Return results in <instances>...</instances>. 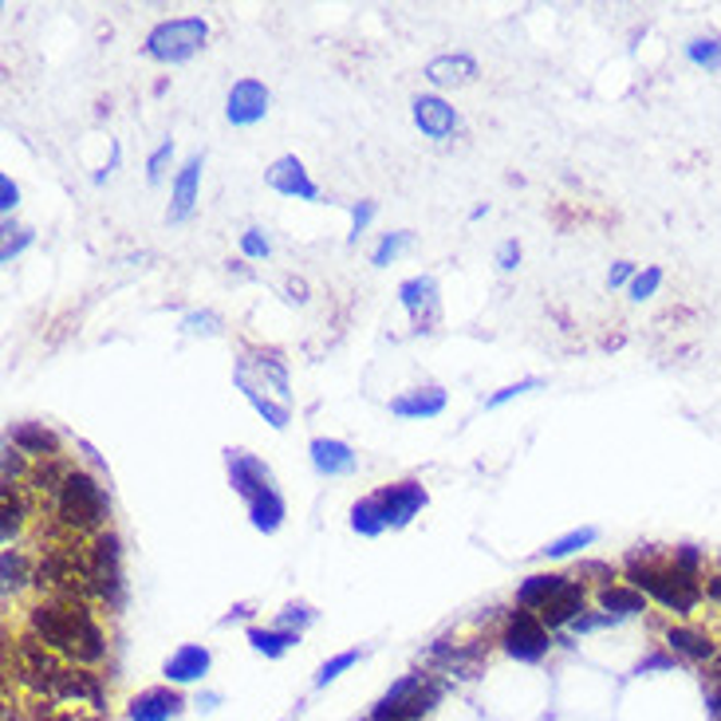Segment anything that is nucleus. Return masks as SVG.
Here are the masks:
<instances>
[{
	"label": "nucleus",
	"instance_id": "nucleus-1",
	"mask_svg": "<svg viewBox=\"0 0 721 721\" xmlns=\"http://www.w3.org/2000/svg\"><path fill=\"white\" fill-rule=\"evenodd\" d=\"M28 635L72 667H95L107 659V631L99 627L95 611L75 599H44L28 608Z\"/></svg>",
	"mask_w": 721,
	"mask_h": 721
},
{
	"label": "nucleus",
	"instance_id": "nucleus-2",
	"mask_svg": "<svg viewBox=\"0 0 721 721\" xmlns=\"http://www.w3.org/2000/svg\"><path fill=\"white\" fill-rule=\"evenodd\" d=\"M623 584H631L635 591L655 599L670 615H694L698 603L706 599L701 576L682 572V567L670 560V552H662V548H655V545H639L623 560Z\"/></svg>",
	"mask_w": 721,
	"mask_h": 721
},
{
	"label": "nucleus",
	"instance_id": "nucleus-3",
	"mask_svg": "<svg viewBox=\"0 0 721 721\" xmlns=\"http://www.w3.org/2000/svg\"><path fill=\"white\" fill-rule=\"evenodd\" d=\"M56 501V525L72 536H99L107 528V516H111V497H107V485L99 481V474H87L75 465L72 474L63 477Z\"/></svg>",
	"mask_w": 721,
	"mask_h": 721
},
{
	"label": "nucleus",
	"instance_id": "nucleus-4",
	"mask_svg": "<svg viewBox=\"0 0 721 721\" xmlns=\"http://www.w3.org/2000/svg\"><path fill=\"white\" fill-rule=\"evenodd\" d=\"M442 698H445L442 682L423 674V670H411L399 682H391L387 694L359 721H426L442 706Z\"/></svg>",
	"mask_w": 721,
	"mask_h": 721
},
{
	"label": "nucleus",
	"instance_id": "nucleus-5",
	"mask_svg": "<svg viewBox=\"0 0 721 721\" xmlns=\"http://www.w3.org/2000/svg\"><path fill=\"white\" fill-rule=\"evenodd\" d=\"M206 44H209L206 16H170V21H158L155 28L146 32L143 56L162 63V68H178V63L194 60L197 52H206Z\"/></svg>",
	"mask_w": 721,
	"mask_h": 721
},
{
	"label": "nucleus",
	"instance_id": "nucleus-6",
	"mask_svg": "<svg viewBox=\"0 0 721 721\" xmlns=\"http://www.w3.org/2000/svg\"><path fill=\"white\" fill-rule=\"evenodd\" d=\"M501 650H505L513 662H525V667H536V662H545L552 655V631L545 627V619L536 615V611H525V608H513L501 623Z\"/></svg>",
	"mask_w": 721,
	"mask_h": 721
},
{
	"label": "nucleus",
	"instance_id": "nucleus-7",
	"mask_svg": "<svg viewBox=\"0 0 721 721\" xmlns=\"http://www.w3.org/2000/svg\"><path fill=\"white\" fill-rule=\"evenodd\" d=\"M91 588L95 599H103L107 608L119 611L126 599V579H123V536L114 528H103L91 536Z\"/></svg>",
	"mask_w": 721,
	"mask_h": 721
},
{
	"label": "nucleus",
	"instance_id": "nucleus-8",
	"mask_svg": "<svg viewBox=\"0 0 721 721\" xmlns=\"http://www.w3.org/2000/svg\"><path fill=\"white\" fill-rule=\"evenodd\" d=\"M63 667H68V662H63L56 650L44 647L36 635H24V639H16V647H12V670H16V682H24L32 694L52 698Z\"/></svg>",
	"mask_w": 721,
	"mask_h": 721
},
{
	"label": "nucleus",
	"instance_id": "nucleus-9",
	"mask_svg": "<svg viewBox=\"0 0 721 721\" xmlns=\"http://www.w3.org/2000/svg\"><path fill=\"white\" fill-rule=\"evenodd\" d=\"M225 474H229V485H233V493L253 505L257 497H265L268 489H277V474H272V465L265 457L248 454V450H225Z\"/></svg>",
	"mask_w": 721,
	"mask_h": 721
},
{
	"label": "nucleus",
	"instance_id": "nucleus-10",
	"mask_svg": "<svg viewBox=\"0 0 721 721\" xmlns=\"http://www.w3.org/2000/svg\"><path fill=\"white\" fill-rule=\"evenodd\" d=\"M375 497H379L382 516H387V528H391V533L411 528L414 516L430 505V493H426V485L418 481V477H406V481L382 485V489H375Z\"/></svg>",
	"mask_w": 721,
	"mask_h": 721
},
{
	"label": "nucleus",
	"instance_id": "nucleus-11",
	"mask_svg": "<svg viewBox=\"0 0 721 721\" xmlns=\"http://www.w3.org/2000/svg\"><path fill=\"white\" fill-rule=\"evenodd\" d=\"M272 111V91H268L265 83L253 80V75H241L225 95V123L245 131V126H257L268 119Z\"/></svg>",
	"mask_w": 721,
	"mask_h": 721
},
{
	"label": "nucleus",
	"instance_id": "nucleus-12",
	"mask_svg": "<svg viewBox=\"0 0 721 721\" xmlns=\"http://www.w3.org/2000/svg\"><path fill=\"white\" fill-rule=\"evenodd\" d=\"M399 304L402 311L411 316V328L414 331H426L430 335L442 320V296H438V280L433 277H406L399 284Z\"/></svg>",
	"mask_w": 721,
	"mask_h": 721
},
{
	"label": "nucleus",
	"instance_id": "nucleus-13",
	"mask_svg": "<svg viewBox=\"0 0 721 721\" xmlns=\"http://www.w3.org/2000/svg\"><path fill=\"white\" fill-rule=\"evenodd\" d=\"M201 170H206V155L194 150L186 162L178 166L174 182H170V206H166V225H182L190 221L201 201Z\"/></svg>",
	"mask_w": 721,
	"mask_h": 721
},
{
	"label": "nucleus",
	"instance_id": "nucleus-14",
	"mask_svg": "<svg viewBox=\"0 0 721 721\" xmlns=\"http://www.w3.org/2000/svg\"><path fill=\"white\" fill-rule=\"evenodd\" d=\"M265 186L280 197H292V201H320V186L316 178L308 174V166L300 162L296 155H280L277 162L265 170Z\"/></svg>",
	"mask_w": 721,
	"mask_h": 721
},
{
	"label": "nucleus",
	"instance_id": "nucleus-15",
	"mask_svg": "<svg viewBox=\"0 0 721 721\" xmlns=\"http://www.w3.org/2000/svg\"><path fill=\"white\" fill-rule=\"evenodd\" d=\"M233 387H237L241 394H245V402L253 406V411L265 418L272 430H289V423H292V406L289 402H280V399H272V394H265V387H260L257 379H253V367H248V359H237L233 363Z\"/></svg>",
	"mask_w": 721,
	"mask_h": 721
},
{
	"label": "nucleus",
	"instance_id": "nucleus-16",
	"mask_svg": "<svg viewBox=\"0 0 721 721\" xmlns=\"http://www.w3.org/2000/svg\"><path fill=\"white\" fill-rule=\"evenodd\" d=\"M411 119H414V126H418V131L426 134V138H433V143L450 138V134H454L457 126H462V114H457V107L450 103V99H442L438 91L414 95Z\"/></svg>",
	"mask_w": 721,
	"mask_h": 721
},
{
	"label": "nucleus",
	"instance_id": "nucleus-17",
	"mask_svg": "<svg viewBox=\"0 0 721 721\" xmlns=\"http://www.w3.org/2000/svg\"><path fill=\"white\" fill-rule=\"evenodd\" d=\"M423 75L438 91H457V87H469V83L481 80V63L469 52H442L426 63Z\"/></svg>",
	"mask_w": 721,
	"mask_h": 721
},
{
	"label": "nucleus",
	"instance_id": "nucleus-18",
	"mask_svg": "<svg viewBox=\"0 0 721 721\" xmlns=\"http://www.w3.org/2000/svg\"><path fill=\"white\" fill-rule=\"evenodd\" d=\"M213 670V650L206 643H182V647L162 662V679L170 686H197V682H206V674Z\"/></svg>",
	"mask_w": 721,
	"mask_h": 721
},
{
	"label": "nucleus",
	"instance_id": "nucleus-19",
	"mask_svg": "<svg viewBox=\"0 0 721 721\" xmlns=\"http://www.w3.org/2000/svg\"><path fill=\"white\" fill-rule=\"evenodd\" d=\"M186 710V698L178 686L162 682V686H150V691L134 694L131 706H126V721H178Z\"/></svg>",
	"mask_w": 721,
	"mask_h": 721
},
{
	"label": "nucleus",
	"instance_id": "nucleus-20",
	"mask_svg": "<svg viewBox=\"0 0 721 721\" xmlns=\"http://www.w3.org/2000/svg\"><path fill=\"white\" fill-rule=\"evenodd\" d=\"M445 406H450V394H445V387H433V382H426V387H411V391L394 394V399L387 402V411H391L394 418H402V423H426V418H438Z\"/></svg>",
	"mask_w": 721,
	"mask_h": 721
},
{
	"label": "nucleus",
	"instance_id": "nucleus-21",
	"mask_svg": "<svg viewBox=\"0 0 721 721\" xmlns=\"http://www.w3.org/2000/svg\"><path fill=\"white\" fill-rule=\"evenodd\" d=\"M52 701H87L95 713H103L107 710V694H103V682H99V674H95L91 667H63L60 682H56V694Z\"/></svg>",
	"mask_w": 721,
	"mask_h": 721
},
{
	"label": "nucleus",
	"instance_id": "nucleus-22",
	"mask_svg": "<svg viewBox=\"0 0 721 721\" xmlns=\"http://www.w3.org/2000/svg\"><path fill=\"white\" fill-rule=\"evenodd\" d=\"M308 462L320 477H355L359 474V454L343 438H311Z\"/></svg>",
	"mask_w": 721,
	"mask_h": 721
},
{
	"label": "nucleus",
	"instance_id": "nucleus-23",
	"mask_svg": "<svg viewBox=\"0 0 721 721\" xmlns=\"http://www.w3.org/2000/svg\"><path fill=\"white\" fill-rule=\"evenodd\" d=\"M662 643H667V650L674 655V659L701 662V667H710L713 655H718V647H713L710 635L698 631V627H691V623H670V627L662 631Z\"/></svg>",
	"mask_w": 721,
	"mask_h": 721
},
{
	"label": "nucleus",
	"instance_id": "nucleus-24",
	"mask_svg": "<svg viewBox=\"0 0 721 721\" xmlns=\"http://www.w3.org/2000/svg\"><path fill=\"white\" fill-rule=\"evenodd\" d=\"M9 445H16L32 462H52V457H60V433L44 423H12Z\"/></svg>",
	"mask_w": 721,
	"mask_h": 721
},
{
	"label": "nucleus",
	"instance_id": "nucleus-25",
	"mask_svg": "<svg viewBox=\"0 0 721 721\" xmlns=\"http://www.w3.org/2000/svg\"><path fill=\"white\" fill-rule=\"evenodd\" d=\"M588 599H591L588 584L572 576V584H567V588L560 591V596L552 599V603H548L545 611H540L545 627H548V631H567L579 615H584V611H588Z\"/></svg>",
	"mask_w": 721,
	"mask_h": 721
},
{
	"label": "nucleus",
	"instance_id": "nucleus-26",
	"mask_svg": "<svg viewBox=\"0 0 721 721\" xmlns=\"http://www.w3.org/2000/svg\"><path fill=\"white\" fill-rule=\"evenodd\" d=\"M567 584H572V576H564V572H533V576H525L521 584H516V608L536 611V615H540V611L567 588Z\"/></svg>",
	"mask_w": 721,
	"mask_h": 721
},
{
	"label": "nucleus",
	"instance_id": "nucleus-27",
	"mask_svg": "<svg viewBox=\"0 0 721 721\" xmlns=\"http://www.w3.org/2000/svg\"><path fill=\"white\" fill-rule=\"evenodd\" d=\"M248 367L260 375V382H265V391H277L280 402H289L292 406V379H289V359L280 355V351L272 347H257L253 355H245Z\"/></svg>",
	"mask_w": 721,
	"mask_h": 721
},
{
	"label": "nucleus",
	"instance_id": "nucleus-28",
	"mask_svg": "<svg viewBox=\"0 0 721 721\" xmlns=\"http://www.w3.org/2000/svg\"><path fill=\"white\" fill-rule=\"evenodd\" d=\"M596 608L608 611V615H615L619 623H627V619H635V615L647 611V596L635 591L631 584H611V588L596 591Z\"/></svg>",
	"mask_w": 721,
	"mask_h": 721
},
{
	"label": "nucleus",
	"instance_id": "nucleus-29",
	"mask_svg": "<svg viewBox=\"0 0 721 721\" xmlns=\"http://www.w3.org/2000/svg\"><path fill=\"white\" fill-rule=\"evenodd\" d=\"M245 509H248V525L257 528V533H265V536L280 533L284 521H289V501H284L280 489H268L265 497H257V501L245 505Z\"/></svg>",
	"mask_w": 721,
	"mask_h": 721
},
{
	"label": "nucleus",
	"instance_id": "nucleus-30",
	"mask_svg": "<svg viewBox=\"0 0 721 721\" xmlns=\"http://www.w3.org/2000/svg\"><path fill=\"white\" fill-rule=\"evenodd\" d=\"M245 639H248V647L257 650V655H265V659H284L292 647L300 643V631H289V627H253L245 631Z\"/></svg>",
	"mask_w": 721,
	"mask_h": 721
},
{
	"label": "nucleus",
	"instance_id": "nucleus-31",
	"mask_svg": "<svg viewBox=\"0 0 721 721\" xmlns=\"http://www.w3.org/2000/svg\"><path fill=\"white\" fill-rule=\"evenodd\" d=\"M347 525L355 536H363V540H375V536L387 533V516H382V505H379V497L367 493L359 497L355 505H351V516H347Z\"/></svg>",
	"mask_w": 721,
	"mask_h": 721
},
{
	"label": "nucleus",
	"instance_id": "nucleus-32",
	"mask_svg": "<svg viewBox=\"0 0 721 721\" xmlns=\"http://www.w3.org/2000/svg\"><path fill=\"white\" fill-rule=\"evenodd\" d=\"M599 540V528L596 525H579V528H567V533H560L557 540H548L545 548H540V557L545 560H572L579 557L584 548H591Z\"/></svg>",
	"mask_w": 721,
	"mask_h": 721
},
{
	"label": "nucleus",
	"instance_id": "nucleus-33",
	"mask_svg": "<svg viewBox=\"0 0 721 721\" xmlns=\"http://www.w3.org/2000/svg\"><path fill=\"white\" fill-rule=\"evenodd\" d=\"M28 579H36L28 572V557H24L21 548H4V552H0V588H4V596L24 591Z\"/></svg>",
	"mask_w": 721,
	"mask_h": 721
},
{
	"label": "nucleus",
	"instance_id": "nucleus-34",
	"mask_svg": "<svg viewBox=\"0 0 721 721\" xmlns=\"http://www.w3.org/2000/svg\"><path fill=\"white\" fill-rule=\"evenodd\" d=\"M75 465H68L63 457H52V462H36V469L28 474V489L32 493H60L63 477L72 474Z\"/></svg>",
	"mask_w": 721,
	"mask_h": 721
},
{
	"label": "nucleus",
	"instance_id": "nucleus-35",
	"mask_svg": "<svg viewBox=\"0 0 721 721\" xmlns=\"http://www.w3.org/2000/svg\"><path fill=\"white\" fill-rule=\"evenodd\" d=\"M682 52L701 72H721V36H694V40H686Z\"/></svg>",
	"mask_w": 721,
	"mask_h": 721
},
{
	"label": "nucleus",
	"instance_id": "nucleus-36",
	"mask_svg": "<svg viewBox=\"0 0 721 721\" xmlns=\"http://www.w3.org/2000/svg\"><path fill=\"white\" fill-rule=\"evenodd\" d=\"M21 528H24V501L16 497V489H4V497H0V540H4V548H12Z\"/></svg>",
	"mask_w": 721,
	"mask_h": 721
},
{
	"label": "nucleus",
	"instance_id": "nucleus-37",
	"mask_svg": "<svg viewBox=\"0 0 721 721\" xmlns=\"http://www.w3.org/2000/svg\"><path fill=\"white\" fill-rule=\"evenodd\" d=\"M411 245H414V233H411V229H394V233H382L379 245L371 248V265H375V268L394 265V260H399Z\"/></svg>",
	"mask_w": 721,
	"mask_h": 721
},
{
	"label": "nucleus",
	"instance_id": "nucleus-38",
	"mask_svg": "<svg viewBox=\"0 0 721 721\" xmlns=\"http://www.w3.org/2000/svg\"><path fill=\"white\" fill-rule=\"evenodd\" d=\"M182 331H186V335H201V340H217V335H221V331H225V320H221V316H217L213 308H194V311H186V316H182Z\"/></svg>",
	"mask_w": 721,
	"mask_h": 721
},
{
	"label": "nucleus",
	"instance_id": "nucleus-39",
	"mask_svg": "<svg viewBox=\"0 0 721 721\" xmlns=\"http://www.w3.org/2000/svg\"><path fill=\"white\" fill-rule=\"evenodd\" d=\"M32 245H36V229H24V225H16L12 217H4V245H0V260L12 265V260L21 257V253H28Z\"/></svg>",
	"mask_w": 721,
	"mask_h": 721
},
{
	"label": "nucleus",
	"instance_id": "nucleus-40",
	"mask_svg": "<svg viewBox=\"0 0 721 721\" xmlns=\"http://www.w3.org/2000/svg\"><path fill=\"white\" fill-rule=\"evenodd\" d=\"M316 619H320V611L311 608V603H304V599H292V603H284V608L277 611V623H272V627H289V631H300V635H304V631H308Z\"/></svg>",
	"mask_w": 721,
	"mask_h": 721
},
{
	"label": "nucleus",
	"instance_id": "nucleus-41",
	"mask_svg": "<svg viewBox=\"0 0 721 721\" xmlns=\"http://www.w3.org/2000/svg\"><path fill=\"white\" fill-rule=\"evenodd\" d=\"M363 659V650H340V655H331L328 662H323L320 670H316V679H311V686H316V691H328L331 682L340 679V674H347L351 667H355V662Z\"/></svg>",
	"mask_w": 721,
	"mask_h": 721
},
{
	"label": "nucleus",
	"instance_id": "nucleus-42",
	"mask_svg": "<svg viewBox=\"0 0 721 721\" xmlns=\"http://www.w3.org/2000/svg\"><path fill=\"white\" fill-rule=\"evenodd\" d=\"M576 579H584V584H596L599 588H611V584H619V567L608 564V560H579L576 564Z\"/></svg>",
	"mask_w": 721,
	"mask_h": 721
},
{
	"label": "nucleus",
	"instance_id": "nucleus-43",
	"mask_svg": "<svg viewBox=\"0 0 721 721\" xmlns=\"http://www.w3.org/2000/svg\"><path fill=\"white\" fill-rule=\"evenodd\" d=\"M545 387V379L540 375H528V379H516V382H509V387H501L497 394H489L485 399V411H501L505 402H513V399H521V394H533V391H540Z\"/></svg>",
	"mask_w": 721,
	"mask_h": 721
},
{
	"label": "nucleus",
	"instance_id": "nucleus-44",
	"mask_svg": "<svg viewBox=\"0 0 721 721\" xmlns=\"http://www.w3.org/2000/svg\"><path fill=\"white\" fill-rule=\"evenodd\" d=\"M662 280H667V272H662L659 265H647V268H639V277L631 280L627 300H635V304H643V300H650V296H655V292L662 289Z\"/></svg>",
	"mask_w": 721,
	"mask_h": 721
},
{
	"label": "nucleus",
	"instance_id": "nucleus-45",
	"mask_svg": "<svg viewBox=\"0 0 721 721\" xmlns=\"http://www.w3.org/2000/svg\"><path fill=\"white\" fill-rule=\"evenodd\" d=\"M28 457L16 450V445H4V457H0V481H4V489H16V481H28Z\"/></svg>",
	"mask_w": 721,
	"mask_h": 721
},
{
	"label": "nucleus",
	"instance_id": "nucleus-46",
	"mask_svg": "<svg viewBox=\"0 0 721 721\" xmlns=\"http://www.w3.org/2000/svg\"><path fill=\"white\" fill-rule=\"evenodd\" d=\"M170 162H174V138H162V143L150 150V158H146V182L158 186L166 178V170H170Z\"/></svg>",
	"mask_w": 721,
	"mask_h": 721
},
{
	"label": "nucleus",
	"instance_id": "nucleus-47",
	"mask_svg": "<svg viewBox=\"0 0 721 721\" xmlns=\"http://www.w3.org/2000/svg\"><path fill=\"white\" fill-rule=\"evenodd\" d=\"M375 213H379V201H371V197H363V201H355L351 206V233H347V245H359V237L371 229Z\"/></svg>",
	"mask_w": 721,
	"mask_h": 721
},
{
	"label": "nucleus",
	"instance_id": "nucleus-48",
	"mask_svg": "<svg viewBox=\"0 0 721 721\" xmlns=\"http://www.w3.org/2000/svg\"><path fill=\"white\" fill-rule=\"evenodd\" d=\"M272 257V241H268L265 229L248 225L245 233H241V260H268Z\"/></svg>",
	"mask_w": 721,
	"mask_h": 721
},
{
	"label": "nucleus",
	"instance_id": "nucleus-49",
	"mask_svg": "<svg viewBox=\"0 0 721 721\" xmlns=\"http://www.w3.org/2000/svg\"><path fill=\"white\" fill-rule=\"evenodd\" d=\"M611 627H619V619L596 608V611H584V615L567 627V635H596V631H611Z\"/></svg>",
	"mask_w": 721,
	"mask_h": 721
},
{
	"label": "nucleus",
	"instance_id": "nucleus-50",
	"mask_svg": "<svg viewBox=\"0 0 721 721\" xmlns=\"http://www.w3.org/2000/svg\"><path fill=\"white\" fill-rule=\"evenodd\" d=\"M670 560L682 567V572H691V576H701V567H706V548L698 545H679L670 548Z\"/></svg>",
	"mask_w": 721,
	"mask_h": 721
},
{
	"label": "nucleus",
	"instance_id": "nucleus-51",
	"mask_svg": "<svg viewBox=\"0 0 721 721\" xmlns=\"http://www.w3.org/2000/svg\"><path fill=\"white\" fill-rule=\"evenodd\" d=\"M521 257H525V248H521V241H516V237L501 241V245H497V253H493V260H497V268H501V272H516V268H521Z\"/></svg>",
	"mask_w": 721,
	"mask_h": 721
},
{
	"label": "nucleus",
	"instance_id": "nucleus-52",
	"mask_svg": "<svg viewBox=\"0 0 721 721\" xmlns=\"http://www.w3.org/2000/svg\"><path fill=\"white\" fill-rule=\"evenodd\" d=\"M21 209V186L12 182V174H0V213L12 217Z\"/></svg>",
	"mask_w": 721,
	"mask_h": 721
},
{
	"label": "nucleus",
	"instance_id": "nucleus-53",
	"mask_svg": "<svg viewBox=\"0 0 721 721\" xmlns=\"http://www.w3.org/2000/svg\"><path fill=\"white\" fill-rule=\"evenodd\" d=\"M635 277H639V265H635V260H615L608 272V289H631Z\"/></svg>",
	"mask_w": 721,
	"mask_h": 721
},
{
	"label": "nucleus",
	"instance_id": "nucleus-54",
	"mask_svg": "<svg viewBox=\"0 0 721 721\" xmlns=\"http://www.w3.org/2000/svg\"><path fill=\"white\" fill-rule=\"evenodd\" d=\"M674 655H670V650H650L647 659L639 662V667H635V674H650V670H674Z\"/></svg>",
	"mask_w": 721,
	"mask_h": 721
},
{
	"label": "nucleus",
	"instance_id": "nucleus-55",
	"mask_svg": "<svg viewBox=\"0 0 721 721\" xmlns=\"http://www.w3.org/2000/svg\"><path fill=\"white\" fill-rule=\"evenodd\" d=\"M119 162H123V146L111 143V158H107V166H103V170H95V174H91L95 186H103V182H111L114 170H119Z\"/></svg>",
	"mask_w": 721,
	"mask_h": 721
},
{
	"label": "nucleus",
	"instance_id": "nucleus-56",
	"mask_svg": "<svg viewBox=\"0 0 721 721\" xmlns=\"http://www.w3.org/2000/svg\"><path fill=\"white\" fill-rule=\"evenodd\" d=\"M284 292H289V304H308V284L304 280H296V277H289V284H284Z\"/></svg>",
	"mask_w": 721,
	"mask_h": 721
},
{
	"label": "nucleus",
	"instance_id": "nucleus-57",
	"mask_svg": "<svg viewBox=\"0 0 721 721\" xmlns=\"http://www.w3.org/2000/svg\"><path fill=\"white\" fill-rule=\"evenodd\" d=\"M36 721H99V718H83V713H63L52 710V706H40V718Z\"/></svg>",
	"mask_w": 721,
	"mask_h": 721
},
{
	"label": "nucleus",
	"instance_id": "nucleus-58",
	"mask_svg": "<svg viewBox=\"0 0 721 721\" xmlns=\"http://www.w3.org/2000/svg\"><path fill=\"white\" fill-rule=\"evenodd\" d=\"M706 713L710 721H721V686H706Z\"/></svg>",
	"mask_w": 721,
	"mask_h": 721
},
{
	"label": "nucleus",
	"instance_id": "nucleus-59",
	"mask_svg": "<svg viewBox=\"0 0 721 721\" xmlns=\"http://www.w3.org/2000/svg\"><path fill=\"white\" fill-rule=\"evenodd\" d=\"M248 615H253V603H233V608H229V615L221 619V627H233L237 619H248Z\"/></svg>",
	"mask_w": 721,
	"mask_h": 721
},
{
	"label": "nucleus",
	"instance_id": "nucleus-60",
	"mask_svg": "<svg viewBox=\"0 0 721 721\" xmlns=\"http://www.w3.org/2000/svg\"><path fill=\"white\" fill-rule=\"evenodd\" d=\"M706 599L721 608V572H713V576L706 579Z\"/></svg>",
	"mask_w": 721,
	"mask_h": 721
},
{
	"label": "nucleus",
	"instance_id": "nucleus-61",
	"mask_svg": "<svg viewBox=\"0 0 721 721\" xmlns=\"http://www.w3.org/2000/svg\"><path fill=\"white\" fill-rule=\"evenodd\" d=\"M706 682H710V686H721V650L713 655L710 667H706Z\"/></svg>",
	"mask_w": 721,
	"mask_h": 721
},
{
	"label": "nucleus",
	"instance_id": "nucleus-62",
	"mask_svg": "<svg viewBox=\"0 0 721 721\" xmlns=\"http://www.w3.org/2000/svg\"><path fill=\"white\" fill-rule=\"evenodd\" d=\"M75 445H80L83 454H87V462H91V465H95V469H99V474H103V457L95 454V445H91V442H83V438H80V442H75Z\"/></svg>",
	"mask_w": 721,
	"mask_h": 721
},
{
	"label": "nucleus",
	"instance_id": "nucleus-63",
	"mask_svg": "<svg viewBox=\"0 0 721 721\" xmlns=\"http://www.w3.org/2000/svg\"><path fill=\"white\" fill-rule=\"evenodd\" d=\"M197 706H201V710H206V713H209V710H217V706H221V694H217V691H206V694H201V698H197Z\"/></svg>",
	"mask_w": 721,
	"mask_h": 721
},
{
	"label": "nucleus",
	"instance_id": "nucleus-64",
	"mask_svg": "<svg viewBox=\"0 0 721 721\" xmlns=\"http://www.w3.org/2000/svg\"><path fill=\"white\" fill-rule=\"evenodd\" d=\"M229 272H237V277H248V268H245V260H237V265H233V260H229Z\"/></svg>",
	"mask_w": 721,
	"mask_h": 721
}]
</instances>
